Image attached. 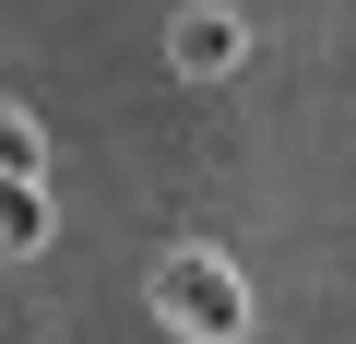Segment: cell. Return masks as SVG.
I'll list each match as a JSON object with an SVG mask.
<instances>
[{
	"label": "cell",
	"mask_w": 356,
	"mask_h": 344,
	"mask_svg": "<svg viewBox=\"0 0 356 344\" xmlns=\"http://www.w3.org/2000/svg\"><path fill=\"white\" fill-rule=\"evenodd\" d=\"M154 320L191 344H250V285L226 249H166L154 261Z\"/></svg>",
	"instance_id": "1"
},
{
	"label": "cell",
	"mask_w": 356,
	"mask_h": 344,
	"mask_svg": "<svg viewBox=\"0 0 356 344\" xmlns=\"http://www.w3.org/2000/svg\"><path fill=\"white\" fill-rule=\"evenodd\" d=\"M166 60L191 72V83H226V72L250 60V24H238V13H178V36H166Z\"/></svg>",
	"instance_id": "2"
},
{
	"label": "cell",
	"mask_w": 356,
	"mask_h": 344,
	"mask_svg": "<svg viewBox=\"0 0 356 344\" xmlns=\"http://www.w3.org/2000/svg\"><path fill=\"white\" fill-rule=\"evenodd\" d=\"M48 226H60V190L48 179H0V261L48 249Z\"/></svg>",
	"instance_id": "3"
},
{
	"label": "cell",
	"mask_w": 356,
	"mask_h": 344,
	"mask_svg": "<svg viewBox=\"0 0 356 344\" xmlns=\"http://www.w3.org/2000/svg\"><path fill=\"white\" fill-rule=\"evenodd\" d=\"M0 179H48V142H36V119H13V107H0Z\"/></svg>",
	"instance_id": "4"
}]
</instances>
